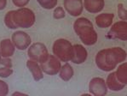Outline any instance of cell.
<instances>
[{
    "label": "cell",
    "instance_id": "obj_19",
    "mask_svg": "<svg viewBox=\"0 0 127 96\" xmlns=\"http://www.w3.org/2000/svg\"><path fill=\"white\" fill-rule=\"evenodd\" d=\"M38 4L45 9H52L57 5V0H37Z\"/></svg>",
    "mask_w": 127,
    "mask_h": 96
},
{
    "label": "cell",
    "instance_id": "obj_28",
    "mask_svg": "<svg viewBox=\"0 0 127 96\" xmlns=\"http://www.w3.org/2000/svg\"><path fill=\"white\" fill-rule=\"evenodd\" d=\"M13 96L15 95H26V94H23V93H20V92H15V93H13L12 94Z\"/></svg>",
    "mask_w": 127,
    "mask_h": 96
},
{
    "label": "cell",
    "instance_id": "obj_22",
    "mask_svg": "<svg viewBox=\"0 0 127 96\" xmlns=\"http://www.w3.org/2000/svg\"><path fill=\"white\" fill-rule=\"evenodd\" d=\"M118 15L119 17L122 21H126L127 19V11L126 7L123 3H119L118 4Z\"/></svg>",
    "mask_w": 127,
    "mask_h": 96
},
{
    "label": "cell",
    "instance_id": "obj_8",
    "mask_svg": "<svg viewBox=\"0 0 127 96\" xmlns=\"http://www.w3.org/2000/svg\"><path fill=\"white\" fill-rule=\"evenodd\" d=\"M11 40L15 45V48L21 51H24L28 48L32 42L29 34L23 31H16L14 33L11 37Z\"/></svg>",
    "mask_w": 127,
    "mask_h": 96
},
{
    "label": "cell",
    "instance_id": "obj_2",
    "mask_svg": "<svg viewBox=\"0 0 127 96\" xmlns=\"http://www.w3.org/2000/svg\"><path fill=\"white\" fill-rule=\"evenodd\" d=\"M73 29L83 44L85 46H93L97 42V34L94 26L89 19L79 17L73 23Z\"/></svg>",
    "mask_w": 127,
    "mask_h": 96
},
{
    "label": "cell",
    "instance_id": "obj_5",
    "mask_svg": "<svg viewBox=\"0 0 127 96\" xmlns=\"http://www.w3.org/2000/svg\"><path fill=\"white\" fill-rule=\"evenodd\" d=\"M27 55L32 60L41 64L45 61L50 54L45 45L40 42H36L29 46Z\"/></svg>",
    "mask_w": 127,
    "mask_h": 96
},
{
    "label": "cell",
    "instance_id": "obj_24",
    "mask_svg": "<svg viewBox=\"0 0 127 96\" xmlns=\"http://www.w3.org/2000/svg\"><path fill=\"white\" fill-rule=\"evenodd\" d=\"M9 94V86L5 82L0 80V96H5Z\"/></svg>",
    "mask_w": 127,
    "mask_h": 96
},
{
    "label": "cell",
    "instance_id": "obj_29",
    "mask_svg": "<svg viewBox=\"0 0 127 96\" xmlns=\"http://www.w3.org/2000/svg\"><path fill=\"white\" fill-rule=\"evenodd\" d=\"M1 59H2V56H1V52H0V64H1Z\"/></svg>",
    "mask_w": 127,
    "mask_h": 96
},
{
    "label": "cell",
    "instance_id": "obj_13",
    "mask_svg": "<svg viewBox=\"0 0 127 96\" xmlns=\"http://www.w3.org/2000/svg\"><path fill=\"white\" fill-rule=\"evenodd\" d=\"M114 15L113 13H102L95 16V24L100 28H107L113 24Z\"/></svg>",
    "mask_w": 127,
    "mask_h": 96
},
{
    "label": "cell",
    "instance_id": "obj_12",
    "mask_svg": "<svg viewBox=\"0 0 127 96\" xmlns=\"http://www.w3.org/2000/svg\"><path fill=\"white\" fill-rule=\"evenodd\" d=\"M105 5L104 0H85L84 8L90 13L96 14L101 12Z\"/></svg>",
    "mask_w": 127,
    "mask_h": 96
},
{
    "label": "cell",
    "instance_id": "obj_21",
    "mask_svg": "<svg viewBox=\"0 0 127 96\" xmlns=\"http://www.w3.org/2000/svg\"><path fill=\"white\" fill-rule=\"evenodd\" d=\"M66 15V12L64 10V9L62 7H56L55 9L54 12H53V17L56 20H59V19L64 18Z\"/></svg>",
    "mask_w": 127,
    "mask_h": 96
},
{
    "label": "cell",
    "instance_id": "obj_27",
    "mask_svg": "<svg viewBox=\"0 0 127 96\" xmlns=\"http://www.w3.org/2000/svg\"><path fill=\"white\" fill-rule=\"evenodd\" d=\"M7 5V0H0V10L5 9Z\"/></svg>",
    "mask_w": 127,
    "mask_h": 96
},
{
    "label": "cell",
    "instance_id": "obj_6",
    "mask_svg": "<svg viewBox=\"0 0 127 96\" xmlns=\"http://www.w3.org/2000/svg\"><path fill=\"white\" fill-rule=\"evenodd\" d=\"M108 39H119L126 41L127 40V22L126 21H120L115 22L111 27L107 34Z\"/></svg>",
    "mask_w": 127,
    "mask_h": 96
},
{
    "label": "cell",
    "instance_id": "obj_23",
    "mask_svg": "<svg viewBox=\"0 0 127 96\" xmlns=\"http://www.w3.org/2000/svg\"><path fill=\"white\" fill-rule=\"evenodd\" d=\"M13 73V70L11 68H8V67H1L0 68V76L3 78H7L9 76H11Z\"/></svg>",
    "mask_w": 127,
    "mask_h": 96
},
{
    "label": "cell",
    "instance_id": "obj_1",
    "mask_svg": "<svg viewBox=\"0 0 127 96\" xmlns=\"http://www.w3.org/2000/svg\"><path fill=\"white\" fill-rule=\"evenodd\" d=\"M126 59V52L121 47H112L101 50L95 55V64L103 71L114 70L119 64Z\"/></svg>",
    "mask_w": 127,
    "mask_h": 96
},
{
    "label": "cell",
    "instance_id": "obj_9",
    "mask_svg": "<svg viewBox=\"0 0 127 96\" xmlns=\"http://www.w3.org/2000/svg\"><path fill=\"white\" fill-rule=\"evenodd\" d=\"M89 90L91 95L95 96H104L107 93L106 82L103 78L94 77L89 83Z\"/></svg>",
    "mask_w": 127,
    "mask_h": 96
},
{
    "label": "cell",
    "instance_id": "obj_3",
    "mask_svg": "<svg viewBox=\"0 0 127 96\" xmlns=\"http://www.w3.org/2000/svg\"><path fill=\"white\" fill-rule=\"evenodd\" d=\"M12 19L17 28H29L35 23L36 16L32 9L23 7L16 10H12Z\"/></svg>",
    "mask_w": 127,
    "mask_h": 96
},
{
    "label": "cell",
    "instance_id": "obj_20",
    "mask_svg": "<svg viewBox=\"0 0 127 96\" xmlns=\"http://www.w3.org/2000/svg\"><path fill=\"white\" fill-rule=\"evenodd\" d=\"M4 24L7 27L10 29H16L17 27L15 26L12 19V10H9L4 16Z\"/></svg>",
    "mask_w": 127,
    "mask_h": 96
},
{
    "label": "cell",
    "instance_id": "obj_10",
    "mask_svg": "<svg viewBox=\"0 0 127 96\" xmlns=\"http://www.w3.org/2000/svg\"><path fill=\"white\" fill-rule=\"evenodd\" d=\"M63 5L67 12L72 16H79L84 10L82 0H64Z\"/></svg>",
    "mask_w": 127,
    "mask_h": 96
},
{
    "label": "cell",
    "instance_id": "obj_4",
    "mask_svg": "<svg viewBox=\"0 0 127 96\" xmlns=\"http://www.w3.org/2000/svg\"><path fill=\"white\" fill-rule=\"evenodd\" d=\"M53 54L62 62H68L73 58V45L66 39H58L52 46Z\"/></svg>",
    "mask_w": 127,
    "mask_h": 96
},
{
    "label": "cell",
    "instance_id": "obj_7",
    "mask_svg": "<svg viewBox=\"0 0 127 96\" xmlns=\"http://www.w3.org/2000/svg\"><path fill=\"white\" fill-rule=\"evenodd\" d=\"M40 67L43 72L50 76H54L59 73L62 67L60 60L55 55H49L48 58L44 63H41Z\"/></svg>",
    "mask_w": 127,
    "mask_h": 96
},
{
    "label": "cell",
    "instance_id": "obj_18",
    "mask_svg": "<svg viewBox=\"0 0 127 96\" xmlns=\"http://www.w3.org/2000/svg\"><path fill=\"white\" fill-rule=\"evenodd\" d=\"M117 79L120 81L121 83L126 84L127 83V63H123L115 71Z\"/></svg>",
    "mask_w": 127,
    "mask_h": 96
},
{
    "label": "cell",
    "instance_id": "obj_26",
    "mask_svg": "<svg viewBox=\"0 0 127 96\" xmlns=\"http://www.w3.org/2000/svg\"><path fill=\"white\" fill-rule=\"evenodd\" d=\"M1 64L8 68H12V61L9 58H3L1 59Z\"/></svg>",
    "mask_w": 127,
    "mask_h": 96
},
{
    "label": "cell",
    "instance_id": "obj_15",
    "mask_svg": "<svg viewBox=\"0 0 127 96\" xmlns=\"http://www.w3.org/2000/svg\"><path fill=\"white\" fill-rule=\"evenodd\" d=\"M27 67L28 68L29 70H30V72L32 75V77H33V79L36 82L40 81L41 79L44 78L43 70L38 62L34 61V60H32V59L27 60Z\"/></svg>",
    "mask_w": 127,
    "mask_h": 96
},
{
    "label": "cell",
    "instance_id": "obj_16",
    "mask_svg": "<svg viewBox=\"0 0 127 96\" xmlns=\"http://www.w3.org/2000/svg\"><path fill=\"white\" fill-rule=\"evenodd\" d=\"M105 82H106L107 87L110 90H112V91H115V92L120 91V90L125 89V87H126V84L121 83V82L117 79L115 72H112V73L109 74V75L107 76V80Z\"/></svg>",
    "mask_w": 127,
    "mask_h": 96
},
{
    "label": "cell",
    "instance_id": "obj_11",
    "mask_svg": "<svg viewBox=\"0 0 127 96\" xmlns=\"http://www.w3.org/2000/svg\"><path fill=\"white\" fill-rule=\"evenodd\" d=\"M73 52L71 61L75 64H81L85 63L88 56L86 49L79 44H76L73 46Z\"/></svg>",
    "mask_w": 127,
    "mask_h": 96
},
{
    "label": "cell",
    "instance_id": "obj_17",
    "mask_svg": "<svg viewBox=\"0 0 127 96\" xmlns=\"http://www.w3.org/2000/svg\"><path fill=\"white\" fill-rule=\"evenodd\" d=\"M74 74L73 69L70 65L69 64L66 63L64 65H62L59 71V76L62 80L65 82H68L69 80H71V78L73 77Z\"/></svg>",
    "mask_w": 127,
    "mask_h": 96
},
{
    "label": "cell",
    "instance_id": "obj_14",
    "mask_svg": "<svg viewBox=\"0 0 127 96\" xmlns=\"http://www.w3.org/2000/svg\"><path fill=\"white\" fill-rule=\"evenodd\" d=\"M15 51V46L9 39H4L0 42V52L3 58H10Z\"/></svg>",
    "mask_w": 127,
    "mask_h": 96
},
{
    "label": "cell",
    "instance_id": "obj_25",
    "mask_svg": "<svg viewBox=\"0 0 127 96\" xmlns=\"http://www.w3.org/2000/svg\"><path fill=\"white\" fill-rule=\"evenodd\" d=\"M30 2V0H12V3L14 5H15L16 7L19 8H23L26 5L28 4V3Z\"/></svg>",
    "mask_w": 127,
    "mask_h": 96
}]
</instances>
